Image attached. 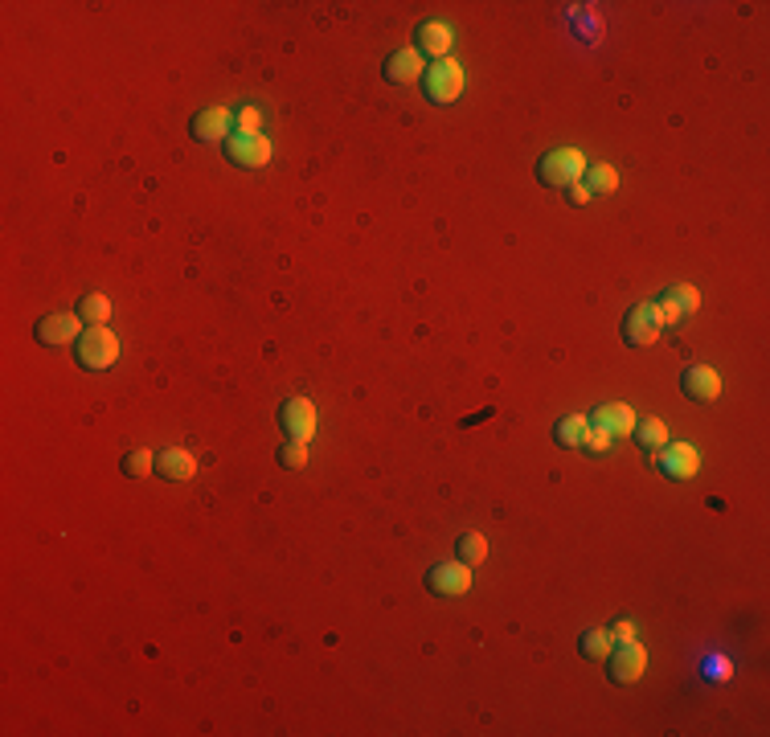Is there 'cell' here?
Masks as SVG:
<instances>
[{
  "mask_svg": "<svg viewBox=\"0 0 770 737\" xmlns=\"http://www.w3.org/2000/svg\"><path fill=\"white\" fill-rule=\"evenodd\" d=\"M119 357V336L107 328V324H95V328H82V336L74 340V361L87 369V373H103L111 369Z\"/></svg>",
  "mask_w": 770,
  "mask_h": 737,
  "instance_id": "6da1fadb",
  "label": "cell"
},
{
  "mask_svg": "<svg viewBox=\"0 0 770 737\" xmlns=\"http://www.w3.org/2000/svg\"><path fill=\"white\" fill-rule=\"evenodd\" d=\"M586 177V156L578 148H553L537 160V181L545 189H566Z\"/></svg>",
  "mask_w": 770,
  "mask_h": 737,
  "instance_id": "7a4b0ae2",
  "label": "cell"
},
{
  "mask_svg": "<svg viewBox=\"0 0 770 737\" xmlns=\"http://www.w3.org/2000/svg\"><path fill=\"white\" fill-rule=\"evenodd\" d=\"M623 344L627 349H648V344H656L660 340V332H664V316H660V308H656V299H644V303H635V308L623 316Z\"/></svg>",
  "mask_w": 770,
  "mask_h": 737,
  "instance_id": "3957f363",
  "label": "cell"
},
{
  "mask_svg": "<svg viewBox=\"0 0 770 737\" xmlns=\"http://www.w3.org/2000/svg\"><path fill=\"white\" fill-rule=\"evenodd\" d=\"M422 95L431 99L435 107H451L463 95V66L455 58H443L435 66H426L422 74Z\"/></svg>",
  "mask_w": 770,
  "mask_h": 737,
  "instance_id": "277c9868",
  "label": "cell"
},
{
  "mask_svg": "<svg viewBox=\"0 0 770 737\" xmlns=\"http://www.w3.org/2000/svg\"><path fill=\"white\" fill-rule=\"evenodd\" d=\"M652 463H656L660 475H668V480H693V475L701 471V455L689 443H664L652 455Z\"/></svg>",
  "mask_w": 770,
  "mask_h": 737,
  "instance_id": "5b68a950",
  "label": "cell"
},
{
  "mask_svg": "<svg viewBox=\"0 0 770 737\" xmlns=\"http://www.w3.org/2000/svg\"><path fill=\"white\" fill-rule=\"evenodd\" d=\"M644 668H648V652H644V647H639L635 639L615 643V652L607 656V676H611L615 684H635L639 676H644Z\"/></svg>",
  "mask_w": 770,
  "mask_h": 737,
  "instance_id": "8992f818",
  "label": "cell"
},
{
  "mask_svg": "<svg viewBox=\"0 0 770 737\" xmlns=\"http://www.w3.org/2000/svg\"><path fill=\"white\" fill-rule=\"evenodd\" d=\"M189 132H193V140H201V144H226V140L234 136V111H230V107H205V111L193 115Z\"/></svg>",
  "mask_w": 770,
  "mask_h": 737,
  "instance_id": "52a82bcc",
  "label": "cell"
},
{
  "mask_svg": "<svg viewBox=\"0 0 770 737\" xmlns=\"http://www.w3.org/2000/svg\"><path fill=\"white\" fill-rule=\"evenodd\" d=\"M222 152H226V160L230 164H238V168H267L271 164V140L267 136H230L226 144H222Z\"/></svg>",
  "mask_w": 770,
  "mask_h": 737,
  "instance_id": "ba28073f",
  "label": "cell"
},
{
  "mask_svg": "<svg viewBox=\"0 0 770 737\" xmlns=\"http://www.w3.org/2000/svg\"><path fill=\"white\" fill-rule=\"evenodd\" d=\"M279 426H283V435L295 439V443H308L316 435V406L308 398H287L279 406Z\"/></svg>",
  "mask_w": 770,
  "mask_h": 737,
  "instance_id": "9c48e42d",
  "label": "cell"
},
{
  "mask_svg": "<svg viewBox=\"0 0 770 737\" xmlns=\"http://www.w3.org/2000/svg\"><path fill=\"white\" fill-rule=\"evenodd\" d=\"M33 336L46 344V349H58V344H74L82 336V316L78 312H50V316H41Z\"/></svg>",
  "mask_w": 770,
  "mask_h": 737,
  "instance_id": "30bf717a",
  "label": "cell"
},
{
  "mask_svg": "<svg viewBox=\"0 0 770 737\" xmlns=\"http://www.w3.org/2000/svg\"><path fill=\"white\" fill-rule=\"evenodd\" d=\"M656 308H660L664 324H680V320H689L701 308V291L689 287V283H672L668 291L656 295Z\"/></svg>",
  "mask_w": 770,
  "mask_h": 737,
  "instance_id": "8fae6325",
  "label": "cell"
},
{
  "mask_svg": "<svg viewBox=\"0 0 770 737\" xmlns=\"http://www.w3.org/2000/svg\"><path fill=\"white\" fill-rule=\"evenodd\" d=\"M426 590H431L435 598H459L472 590V566H463V561H443V566H435L431 574H426Z\"/></svg>",
  "mask_w": 770,
  "mask_h": 737,
  "instance_id": "7c38bea8",
  "label": "cell"
},
{
  "mask_svg": "<svg viewBox=\"0 0 770 737\" xmlns=\"http://www.w3.org/2000/svg\"><path fill=\"white\" fill-rule=\"evenodd\" d=\"M680 394L689 398V402H701V406L717 402V398H721V377H717V369H713V365H689V369H684V377H680Z\"/></svg>",
  "mask_w": 770,
  "mask_h": 737,
  "instance_id": "4fadbf2b",
  "label": "cell"
},
{
  "mask_svg": "<svg viewBox=\"0 0 770 737\" xmlns=\"http://www.w3.org/2000/svg\"><path fill=\"white\" fill-rule=\"evenodd\" d=\"M381 74H385V82L406 86V82H418V78L426 74V62H422V54H418L414 46H406V50H394L390 58H385Z\"/></svg>",
  "mask_w": 770,
  "mask_h": 737,
  "instance_id": "5bb4252c",
  "label": "cell"
},
{
  "mask_svg": "<svg viewBox=\"0 0 770 737\" xmlns=\"http://www.w3.org/2000/svg\"><path fill=\"white\" fill-rule=\"evenodd\" d=\"M414 41H418V54L422 58H435V62H443V58H451V29L443 25V21H422L418 29H414Z\"/></svg>",
  "mask_w": 770,
  "mask_h": 737,
  "instance_id": "9a60e30c",
  "label": "cell"
},
{
  "mask_svg": "<svg viewBox=\"0 0 770 737\" xmlns=\"http://www.w3.org/2000/svg\"><path fill=\"white\" fill-rule=\"evenodd\" d=\"M586 422L598 426V430H607L611 439H623V435H631V430H635V414H631L627 402H603Z\"/></svg>",
  "mask_w": 770,
  "mask_h": 737,
  "instance_id": "2e32d148",
  "label": "cell"
},
{
  "mask_svg": "<svg viewBox=\"0 0 770 737\" xmlns=\"http://www.w3.org/2000/svg\"><path fill=\"white\" fill-rule=\"evenodd\" d=\"M156 475H164V480H173V484H189L197 475V459L189 451H177V447L156 451Z\"/></svg>",
  "mask_w": 770,
  "mask_h": 737,
  "instance_id": "e0dca14e",
  "label": "cell"
},
{
  "mask_svg": "<svg viewBox=\"0 0 770 737\" xmlns=\"http://www.w3.org/2000/svg\"><path fill=\"white\" fill-rule=\"evenodd\" d=\"M631 439L639 443V451H644V455H656V451L668 443V426H664L660 418H644V422H635Z\"/></svg>",
  "mask_w": 770,
  "mask_h": 737,
  "instance_id": "ac0fdd59",
  "label": "cell"
},
{
  "mask_svg": "<svg viewBox=\"0 0 770 737\" xmlns=\"http://www.w3.org/2000/svg\"><path fill=\"white\" fill-rule=\"evenodd\" d=\"M586 430H590V422H586L582 414H570V418H562L558 426H553V443L566 447V451H574V447H582Z\"/></svg>",
  "mask_w": 770,
  "mask_h": 737,
  "instance_id": "d6986e66",
  "label": "cell"
},
{
  "mask_svg": "<svg viewBox=\"0 0 770 737\" xmlns=\"http://www.w3.org/2000/svg\"><path fill=\"white\" fill-rule=\"evenodd\" d=\"M455 557L463 561V566H484V561H488V541H484V533H463V537L455 541Z\"/></svg>",
  "mask_w": 770,
  "mask_h": 737,
  "instance_id": "ffe728a7",
  "label": "cell"
},
{
  "mask_svg": "<svg viewBox=\"0 0 770 737\" xmlns=\"http://www.w3.org/2000/svg\"><path fill=\"white\" fill-rule=\"evenodd\" d=\"M578 652H582L586 660H607V656H611V635H607L603 627L582 631V635H578Z\"/></svg>",
  "mask_w": 770,
  "mask_h": 737,
  "instance_id": "44dd1931",
  "label": "cell"
},
{
  "mask_svg": "<svg viewBox=\"0 0 770 737\" xmlns=\"http://www.w3.org/2000/svg\"><path fill=\"white\" fill-rule=\"evenodd\" d=\"M582 185H586L590 193H615V189H619V172H615L611 164H586Z\"/></svg>",
  "mask_w": 770,
  "mask_h": 737,
  "instance_id": "7402d4cb",
  "label": "cell"
},
{
  "mask_svg": "<svg viewBox=\"0 0 770 737\" xmlns=\"http://www.w3.org/2000/svg\"><path fill=\"white\" fill-rule=\"evenodd\" d=\"M78 316H82V324H87V328L107 324L111 320V299L107 295H82L78 299Z\"/></svg>",
  "mask_w": 770,
  "mask_h": 737,
  "instance_id": "603a6c76",
  "label": "cell"
},
{
  "mask_svg": "<svg viewBox=\"0 0 770 737\" xmlns=\"http://www.w3.org/2000/svg\"><path fill=\"white\" fill-rule=\"evenodd\" d=\"M275 459H279V467H287V471H299V467H308V443L283 439V443H279V451H275Z\"/></svg>",
  "mask_w": 770,
  "mask_h": 737,
  "instance_id": "cb8c5ba5",
  "label": "cell"
},
{
  "mask_svg": "<svg viewBox=\"0 0 770 737\" xmlns=\"http://www.w3.org/2000/svg\"><path fill=\"white\" fill-rule=\"evenodd\" d=\"M119 467H123L127 480H144L148 471H156V455H152V451H132Z\"/></svg>",
  "mask_w": 770,
  "mask_h": 737,
  "instance_id": "d4e9b609",
  "label": "cell"
},
{
  "mask_svg": "<svg viewBox=\"0 0 770 737\" xmlns=\"http://www.w3.org/2000/svg\"><path fill=\"white\" fill-rule=\"evenodd\" d=\"M234 132L238 136H263V111L259 107H242L234 115Z\"/></svg>",
  "mask_w": 770,
  "mask_h": 737,
  "instance_id": "484cf974",
  "label": "cell"
},
{
  "mask_svg": "<svg viewBox=\"0 0 770 737\" xmlns=\"http://www.w3.org/2000/svg\"><path fill=\"white\" fill-rule=\"evenodd\" d=\"M611 443H615V439L607 435V430H598V426H590V430H586V439H582V447H586L590 455H603V451H611Z\"/></svg>",
  "mask_w": 770,
  "mask_h": 737,
  "instance_id": "4316f807",
  "label": "cell"
},
{
  "mask_svg": "<svg viewBox=\"0 0 770 737\" xmlns=\"http://www.w3.org/2000/svg\"><path fill=\"white\" fill-rule=\"evenodd\" d=\"M562 193H566V205H574V209H582V205H590V197H594V193H590V189H586L582 181H574V185H566Z\"/></svg>",
  "mask_w": 770,
  "mask_h": 737,
  "instance_id": "83f0119b",
  "label": "cell"
},
{
  "mask_svg": "<svg viewBox=\"0 0 770 737\" xmlns=\"http://www.w3.org/2000/svg\"><path fill=\"white\" fill-rule=\"evenodd\" d=\"M607 635H611V643H623V639H635V623H631V619H619L615 627H607Z\"/></svg>",
  "mask_w": 770,
  "mask_h": 737,
  "instance_id": "f1b7e54d",
  "label": "cell"
}]
</instances>
